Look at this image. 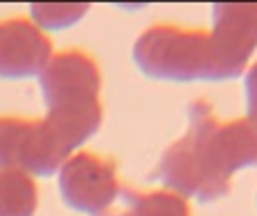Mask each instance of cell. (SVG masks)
Segmentation results:
<instances>
[{
    "label": "cell",
    "instance_id": "cell-7",
    "mask_svg": "<svg viewBox=\"0 0 257 216\" xmlns=\"http://www.w3.org/2000/svg\"><path fill=\"white\" fill-rule=\"evenodd\" d=\"M52 59V41L32 21L7 18L0 23V79L41 77Z\"/></svg>",
    "mask_w": 257,
    "mask_h": 216
},
{
    "label": "cell",
    "instance_id": "cell-11",
    "mask_svg": "<svg viewBox=\"0 0 257 216\" xmlns=\"http://www.w3.org/2000/svg\"><path fill=\"white\" fill-rule=\"evenodd\" d=\"M241 88H244L246 119H248L253 126H257V59L246 68L244 79H241Z\"/></svg>",
    "mask_w": 257,
    "mask_h": 216
},
{
    "label": "cell",
    "instance_id": "cell-9",
    "mask_svg": "<svg viewBox=\"0 0 257 216\" xmlns=\"http://www.w3.org/2000/svg\"><path fill=\"white\" fill-rule=\"evenodd\" d=\"M39 209V185L18 169H0V216H34Z\"/></svg>",
    "mask_w": 257,
    "mask_h": 216
},
{
    "label": "cell",
    "instance_id": "cell-8",
    "mask_svg": "<svg viewBox=\"0 0 257 216\" xmlns=\"http://www.w3.org/2000/svg\"><path fill=\"white\" fill-rule=\"evenodd\" d=\"M122 209L106 216H192L190 203L167 189H122Z\"/></svg>",
    "mask_w": 257,
    "mask_h": 216
},
{
    "label": "cell",
    "instance_id": "cell-4",
    "mask_svg": "<svg viewBox=\"0 0 257 216\" xmlns=\"http://www.w3.org/2000/svg\"><path fill=\"white\" fill-rule=\"evenodd\" d=\"M70 155L45 117H0V169L48 178Z\"/></svg>",
    "mask_w": 257,
    "mask_h": 216
},
{
    "label": "cell",
    "instance_id": "cell-3",
    "mask_svg": "<svg viewBox=\"0 0 257 216\" xmlns=\"http://www.w3.org/2000/svg\"><path fill=\"white\" fill-rule=\"evenodd\" d=\"M133 66L142 77L167 84H221L226 70L221 54L208 30L172 23L151 25L131 48Z\"/></svg>",
    "mask_w": 257,
    "mask_h": 216
},
{
    "label": "cell",
    "instance_id": "cell-2",
    "mask_svg": "<svg viewBox=\"0 0 257 216\" xmlns=\"http://www.w3.org/2000/svg\"><path fill=\"white\" fill-rule=\"evenodd\" d=\"M39 81L48 106L45 122L61 144L77 153L99 131L104 119L99 63L84 50H63L52 54Z\"/></svg>",
    "mask_w": 257,
    "mask_h": 216
},
{
    "label": "cell",
    "instance_id": "cell-10",
    "mask_svg": "<svg viewBox=\"0 0 257 216\" xmlns=\"http://www.w3.org/2000/svg\"><path fill=\"white\" fill-rule=\"evenodd\" d=\"M90 12V5H32V23L41 32H59L77 25L86 14Z\"/></svg>",
    "mask_w": 257,
    "mask_h": 216
},
{
    "label": "cell",
    "instance_id": "cell-6",
    "mask_svg": "<svg viewBox=\"0 0 257 216\" xmlns=\"http://www.w3.org/2000/svg\"><path fill=\"white\" fill-rule=\"evenodd\" d=\"M208 32L221 54L226 79L244 77L257 52V5H212Z\"/></svg>",
    "mask_w": 257,
    "mask_h": 216
},
{
    "label": "cell",
    "instance_id": "cell-1",
    "mask_svg": "<svg viewBox=\"0 0 257 216\" xmlns=\"http://www.w3.org/2000/svg\"><path fill=\"white\" fill-rule=\"evenodd\" d=\"M257 167V126L246 117L219 119L208 99L187 104V126L163 151L156 180L163 189L199 203L230 194L232 176Z\"/></svg>",
    "mask_w": 257,
    "mask_h": 216
},
{
    "label": "cell",
    "instance_id": "cell-12",
    "mask_svg": "<svg viewBox=\"0 0 257 216\" xmlns=\"http://www.w3.org/2000/svg\"><path fill=\"white\" fill-rule=\"evenodd\" d=\"M255 207H257V196H255Z\"/></svg>",
    "mask_w": 257,
    "mask_h": 216
},
{
    "label": "cell",
    "instance_id": "cell-5",
    "mask_svg": "<svg viewBox=\"0 0 257 216\" xmlns=\"http://www.w3.org/2000/svg\"><path fill=\"white\" fill-rule=\"evenodd\" d=\"M122 182L113 158L77 151L59 169V191L70 209L86 216H106L122 196Z\"/></svg>",
    "mask_w": 257,
    "mask_h": 216
}]
</instances>
